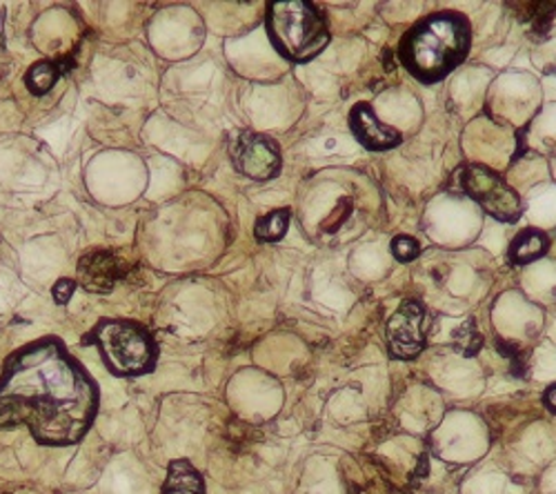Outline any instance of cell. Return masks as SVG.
I'll list each match as a JSON object with an SVG mask.
<instances>
[{"label":"cell","mask_w":556,"mask_h":494,"mask_svg":"<svg viewBox=\"0 0 556 494\" xmlns=\"http://www.w3.org/2000/svg\"><path fill=\"white\" fill-rule=\"evenodd\" d=\"M99 413L97 383L59 339L12 354L0 375V428L25 426L42 445H72Z\"/></svg>","instance_id":"1"},{"label":"cell","mask_w":556,"mask_h":494,"mask_svg":"<svg viewBox=\"0 0 556 494\" xmlns=\"http://www.w3.org/2000/svg\"><path fill=\"white\" fill-rule=\"evenodd\" d=\"M470 52V25L460 14H434L401 40V61L424 83L445 78Z\"/></svg>","instance_id":"2"},{"label":"cell","mask_w":556,"mask_h":494,"mask_svg":"<svg viewBox=\"0 0 556 494\" xmlns=\"http://www.w3.org/2000/svg\"><path fill=\"white\" fill-rule=\"evenodd\" d=\"M267 34L274 48L294 63H305L328 48L330 31L305 0H278L267 10Z\"/></svg>","instance_id":"3"},{"label":"cell","mask_w":556,"mask_h":494,"mask_svg":"<svg viewBox=\"0 0 556 494\" xmlns=\"http://www.w3.org/2000/svg\"><path fill=\"white\" fill-rule=\"evenodd\" d=\"M87 343L99 347L103 364L118 377L148 375L159 358L154 337L134 321H101L89 332Z\"/></svg>","instance_id":"4"},{"label":"cell","mask_w":556,"mask_h":494,"mask_svg":"<svg viewBox=\"0 0 556 494\" xmlns=\"http://www.w3.org/2000/svg\"><path fill=\"white\" fill-rule=\"evenodd\" d=\"M460 183L463 190H466L496 220L513 223L519 218L521 201L517 192L509 188L496 172L483 165H470L463 169Z\"/></svg>","instance_id":"5"},{"label":"cell","mask_w":556,"mask_h":494,"mask_svg":"<svg viewBox=\"0 0 556 494\" xmlns=\"http://www.w3.org/2000/svg\"><path fill=\"white\" fill-rule=\"evenodd\" d=\"M229 154L235 167L241 174L254 178V181H267V178H274L278 172H281V165H283V156L278 143L254 131L237 134V137L231 139Z\"/></svg>","instance_id":"6"},{"label":"cell","mask_w":556,"mask_h":494,"mask_svg":"<svg viewBox=\"0 0 556 494\" xmlns=\"http://www.w3.org/2000/svg\"><path fill=\"white\" fill-rule=\"evenodd\" d=\"M428 314L419 301H405L388 321V343L396 358H412L426 345Z\"/></svg>","instance_id":"7"},{"label":"cell","mask_w":556,"mask_h":494,"mask_svg":"<svg viewBox=\"0 0 556 494\" xmlns=\"http://www.w3.org/2000/svg\"><path fill=\"white\" fill-rule=\"evenodd\" d=\"M350 127L354 131V137L363 143V148L372 152H386L401 143V134L394 127L383 125L369 103H358L352 110Z\"/></svg>","instance_id":"8"},{"label":"cell","mask_w":556,"mask_h":494,"mask_svg":"<svg viewBox=\"0 0 556 494\" xmlns=\"http://www.w3.org/2000/svg\"><path fill=\"white\" fill-rule=\"evenodd\" d=\"M121 277V265L110 252H91L85 254L78 263L76 281L94 294H108L114 290Z\"/></svg>","instance_id":"9"},{"label":"cell","mask_w":556,"mask_h":494,"mask_svg":"<svg viewBox=\"0 0 556 494\" xmlns=\"http://www.w3.org/2000/svg\"><path fill=\"white\" fill-rule=\"evenodd\" d=\"M163 494H205L203 477L190 461H172L163 483Z\"/></svg>","instance_id":"10"},{"label":"cell","mask_w":556,"mask_h":494,"mask_svg":"<svg viewBox=\"0 0 556 494\" xmlns=\"http://www.w3.org/2000/svg\"><path fill=\"white\" fill-rule=\"evenodd\" d=\"M547 254V239L545 235L536 232V230H526L521 232L515 243H513V250H509V258H513L515 263H532L541 256Z\"/></svg>","instance_id":"11"},{"label":"cell","mask_w":556,"mask_h":494,"mask_svg":"<svg viewBox=\"0 0 556 494\" xmlns=\"http://www.w3.org/2000/svg\"><path fill=\"white\" fill-rule=\"evenodd\" d=\"M61 74H63V69H61L59 63L42 61V63H36V65L29 67V72L25 76V83H27L29 92L34 97H45L59 83Z\"/></svg>","instance_id":"12"},{"label":"cell","mask_w":556,"mask_h":494,"mask_svg":"<svg viewBox=\"0 0 556 494\" xmlns=\"http://www.w3.org/2000/svg\"><path fill=\"white\" fill-rule=\"evenodd\" d=\"M288 223H290V214L286 210H276L263 218L256 220V228H254V237L258 241H281L288 232Z\"/></svg>","instance_id":"13"},{"label":"cell","mask_w":556,"mask_h":494,"mask_svg":"<svg viewBox=\"0 0 556 494\" xmlns=\"http://www.w3.org/2000/svg\"><path fill=\"white\" fill-rule=\"evenodd\" d=\"M392 254H394L399 261L407 263V261H414L416 256L421 254V248H419V243H416L412 237H396V239L392 241Z\"/></svg>","instance_id":"14"},{"label":"cell","mask_w":556,"mask_h":494,"mask_svg":"<svg viewBox=\"0 0 556 494\" xmlns=\"http://www.w3.org/2000/svg\"><path fill=\"white\" fill-rule=\"evenodd\" d=\"M74 288H76V279H61V281H56V286L52 290L54 301L59 305H65L72 299V294H74Z\"/></svg>","instance_id":"15"},{"label":"cell","mask_w":556,"mask_h":494,"mask_svg":"<svg viewBox=\"0 0 556 494\" xmlns=\"http://www.w3.org/2000/svg\"><path fill=\"white\" fill-rule=\"evenodd\" d=\"M543 403H545V408H547L552 415H556V383H554V385H549V388L545 390V394H543Z\"/></svg>","instance_id":"16"}]
</instances>
